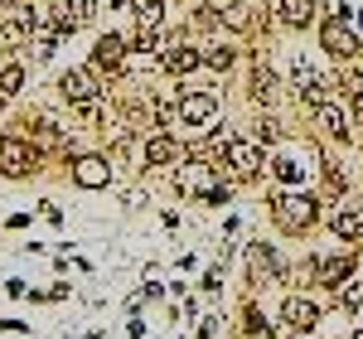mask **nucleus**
Returning <instances> with one entry per match:
<instances>
[{
    "instance_id": "nucleus-23",
    "label": "nucleus",
    "mask_w": 363,
    "mask_h": 339,
    "mask_svg": "<svg viewBox=\"0 0 363 339\" xmlns=\"http://www.w3.org/2000/svg\"><path fill=\"white\" fill-rule=\"evenodd\" d=\"M335 306L344 315H363V272H354V277L335 291Z\"/></svg>"
},
{
    "instance_id": "nucleus-31",
    "label": "nucleus",
    "mask_w": 363,
    "mask_h": 339,
    "mask_svg": "<svg viewBox=\"0 0 363 339\" xmlns=\"http://www.w3.org/2000/svg\"><path fill=\"white\" fill-rule=\"evenodd\" d=\"M354 29H359V34H363V5H359V20H354Z\"/></svg>"
},
{
    "instance_id": "nucleus-12",
    "label": "nucleus",
    "mask_w": 363,
    "mask_h": 339,
    "mask_svg": "<svg viewBox=\"0 0 363 339\" xmlns=\"http://www.w3.org/2000/svg\"><path fill=\"white\" fill-rule=\"evenodd\" d=\"M184 160V136H174V131H150L145 141H140V165L145 170H160V165H179Z\"/></svg>"
},
{
    "instance_id": "nucleus-19",
    "label": "nucleus",
    "mask_w": 363,
    "mask_h": 339,
    "mask_svg": "<svg viewBox=\"0 0 363 339\" xmlns=\"http://www.w3.org/2000/svg\"><path fill=\"white\" fill-rule=\"evenodd\" d=\"M68 174H73L78 189H107V184H112V160H107V155H78Z\"/></svg>"
},
{
    "instance_id": "nucleus-6",
    "label": "nucleus",
    "mask_w": 363,
    "mask_h": 339,
    "mask_svg": "<svg viewBox=\"0 0 363 339\" xmlns=\"http://www.w3.org/2000/svg\"><path fill=\"white\" fill-rule=\"evenodd\" d=\"M310 121H315V131H320L325 141H335V145H349L354 136H359V126H354V112H349L344 92L330 97V102H320V107L310 112Z\"/></svg>"
},
{
    "instance_id": "nucleus-9",
    "label": "nucleus",
    "mask_w": 363,
    "mask_h": 339,
    "mask_svg": "<svg viewBox=\"0 0 363 339\" xmlns=\"http://www.w3.org/2000/svg\"><path fill=\"white\" fill-rule=\"evenodd\" d=\"M54 87H58V97H63L73 112H78V107H87L92 97H102V92H107L102 73H92V68H63Z\"/></svg>"
},
{
    "instance_id": "nucleus-15",
    "label": "nucleus",
    "mask_w": 363,
    "mask_h": 339,
    "mask_svg": "<svg viewBox=\"0 0 363 339\" xmlns=\"http://www.w3.org/2000/svg\"><path fill=\"white\" fill-rule=\"evenodd\" d=\"M247 282H286V262L277 257V248L272 243H247Z\"/></svg>"
},
{
    "instance_id": "nucleus-3",
    "label": "nucleus",
    "mask_w": 363,
    "mask_h": 339,
    "mask_svg": "<svg viewBox=\"0 0 363 339\" xmlns=\"http://www.w3.org/2000/svg\"><path fill=\"white\" fill-rule=\"evenodd\" d=\"M267 155H272V150L257 141V136H233L228 150L218 155V165H223V174L233 184H252V179L267 170Z\"/></svg>"
},
{
    "instance_id": "nucleus-13",
    "label": "nucleus",
    "mask_w": 363,
    "mask_h": 339,
    "mask_svg": "<svg viewBox=\"0 0 363 339\" xmlns=\"http://www.w3.org/2000/svg\"><path fill=\"white\" fill-rule=\"evenodd\" d=\"M315 165H301V155L296 150H286V145H277L272 155H267V174H272V184L277 189H306V174Z\"/></svg>"
},
{
    "instance_id": "nucleus-10",
    "label": "nucleus",
    "mask_w": 363,
    "mask_h": 339,
    "mask_svg": "<svg viewBox=\"0 0 363 339\" xmlns=\"http://www.w3.org/2000/svg\"><path fill=\"white\" fill-rule=\"evenodd\" d=\"M34 165H39V145L29 141V136L0 131V174L5 179H25Z\"/></svg>"
},
{
    "instance_id": "nucleus-21",
    "label": "nucleus",
    "mask_w": 363,
    "mask_h": 339,
    "mask_svg": "<svg viewBox=\"0 0 363 339\" xmlns=\"http://www.w3.org/2000/svg\"><path fill=\"white\" fill-rule=\"evenodd\" d=\"M131 20H136L140 34L165 29V0H131Z\"/></svg>"
},
{
    "instance_id": "nucleus-27",
    "label": "nucleus",
    "mask_w": 363,
    "mask_h": 339,
    "mask_svg": "<svg viewBox=\"0 0 363 339\" xmlns=\"http://www.w3.org/2000/svg\"><path fill=\"white\" fill-rule=\"evenodd\" d=\"M199 204H203V209H223V204H233V179H218V184H213V189H208V194L199 199Z\"/></svg>"
},
{
    "instance_id": "nucleus-5",
    "label": "nucleus",
    "mask_w": 363,
    "mask_h": 339,
    "mask_svg": "<svg viewBox=\"0 0 363 339\" xmlns=\"http://www.w3.org/2000/svg\"><path fill=\"white\" fill-rule=\"evenodd\" d=\"M218 179H223V165L213 155H189V160H179V170H174V194L203 199Z\"/></svg>"
},
{
    "instance_id": "nucleus-7",
    "label": "nucleus",
    "mask_w": 363,
    "mask_h": 339,
    "mask_svg": "<svg viewBox=\"0 0 363 339\" xmlns=\"http://www.w3.org/2000/svg\"><path fill=\"white\" fill-rule=\"evenodd\" d=\"M223 112V102L213 97V92H179V102H174V121L189 131V136H203L213 121Z\"/></svg>"
},
{
    "instance_id": "nucleus-29",
    "label": "nucleus",
    "mask_w": 363,
    "mask_h": 339,
    "mask_svg": "<svg viewBox=\"0 0 363 339\" xmlns=\"http://www.w3.org/2000/svg\"><path fill=\"white\" fill-rule=\"evenodd\" d=\"M203 291H223V262H213V267H208V272H203Z\"/></svg>"
},
{
    "instance_id": "nucleus-1",
    "label": "nucleus",
    "mask_w": 363,
    "mask_h": 339,
    "mask_svg": "<svg viewBox=\"0 0 363 339\" xmlns=\"http://www.w3.org/2000/svg\"><path fill=\"white\" fill-rule=\"evenodd\" d=\"M267 209H272V223L286 238H306L315 223H325V199L310 194V189H277L267 199Z\"/></svg>"
},
{
    "instance_id": "nucleus-20",
    "label": "nucleus",
    "mask_w": 363,
    "mask_h": 339,
    "mask_svg": "<svg viewBox=\"0 0 363 339\" xmlns=\"http://www.w3.org/2000/svg\"><path fill=\"white\" fill-rule=\"evenodd\" d=\"M252 102H257V107H272V102H277V92H281V78H277V68H272V63H267V58L257 54V63H252Z\"/></svg>"
},
{
    "instance_id": "nucleus-18",
    "label": "nucleus",
    "mask_w": 363,
    "mask_h": 339,
    "mask_svg": "<svg viewBox=\"0 0 363 339\" xmlns=\"http://www.w3.org/2000/svg\"><path fill=\"white\" fill-rule=\"evenodd\" d=\"M218 20H223V34H252L257 25L272 20V10L257 15V5H247V0H228L223 10H218Z\"/></svg>"
},
{
    "instance_id": "nucleus-2",
    "label": "nucleus",
    "mask_w": 363,
    "mask_h": 339,
    "mask_svg": "<svg viewBox=\"0 0 363 339\" xmlns=\"http://www.w3.org/2000/svg\"><path fill=\"white\" fill-rule=\"evenodd\" d=\"M354 272H359L354 243H335V248H320V252L310 257V282L320 286V291H339Z\"/></svg>"
},
{
    "instance_id": "nucleus-22",
    "label": "nucleus",
    "mask_w": 363,
    "mask_h": 339,
    "mask_svg": "<svg viewBox=\"0 0 363 339\" xmlns=\"http://www.w3.org/2000/svg\"><path fill=\"white\" fill-rule=\"evenodd\" d=\"M203 68H213V73H233V68H238V49L228 44L223 34L203 44Z\"/></svg>"
},
{
    "instance_id": "nucleus-17",
    "label": "nucleus",
    "mask_w": 363,
    "mask_h": 339,
    "mask_svg": "<svg viewBox=\"0 0 363 339\" xmlns=\"http://www.w3.org/2000/svg\"><path fill=\"white\" fill-rule=\"evenodd\" d=\"M160 63H165L169 78H189V73L203 68V49H199L194 39H184V34H179L169 49H160Z\"/></svg>"
},
{
    "instance_id": "nucleus-32",
    "label": "nucleus",
    "mask_w": 363,
    "mask_h": 339,
    "mask_svg": "<svg viewBox=\"0 0 363 339\" xmlns=\"http://www.w3.org/2000/svg\"><path fill=\"white\" fill-rule=\"evenodd\" d=\"M359 165H363V160H359ZM359 174H363V170H359Z\"/></svg>"
},
{
    "instance_id": "nucleus-30",
    "label": "nucleus",
    "mask_w": 363,
    "mask_h": 339,
    "mask_svg": "<svg viewBox=\"0 0 363 339\" xmlns=\"http://www.w3.org/2000/svg\"><path fill=\"white\" fill-rule=\"evenodd\" d=\"M344 339H363V325H354V330H349V335H344Z\"/></svg>"
},
{
    "instance_id": "nucleus-16",
    "label": "nucleus",
    "mask_w": 363,
    "mask_h": 339,
    "mask_svg": "<svg viewBox=\"0 0 363 339\" xmlns=\"http://www.w3.org/2000/svg\"><path fill=\"white\" fill-rule=\"evenodd\" d=\"M126 54H131V39H126V34H97L87 68H92V73H121Z\"/></svg>"
},
{
    "instance_id": "nucleus-8",
    "label": "nucleus",
    "mask_w": 363,
    "mask_h": 339,
    "mask_svg": "<svg viewBox=\"0 0 363 339\" xmlns=\"http://www.w3.org/2000/svg\"><path fill=\"white\" fill-rule=\"evenodd\" d=\"M325 228L335 243H363V199L339 194L335 204H325Z\"/></svg>"
},
{
    "instance_id": "nucleus-28",
    "label": "nucleus",
    "mask_w": 363,
    "mask_h": 339,
    "mask_svg": "<svg viewBox=\"0 0 363 339\" xmlns=\"http://www.w3.org/2000/svg\"><path fill=\"white\" fill-rule=\"evenodd\" d=\"M218 320H223V315H199L194 320V339H218Z\"/></svg>"
},
{
    "instance_id": "nucleus-26",
    "label": "nucleus",
    "mask_w": 363,
    "mask_h": 339,
    "mask_svg": "<svg viewBox=\"0 0 363 339\" xmlns=\"http://www.w3.org/2000/svg\"><path fill=\"white\" fill-rule=\"evenodd\" d=\"M252 136H257V141L267 145V150H277V145H281V121H277L272 112H267V116H257V126H252Z\"/></svg>"
},
{
    "instance_id": "nucleus-4",
    "label": "nucleus",
    "mask_w": 363,
    "mask_h": 339,
    "mask_svg": "<svg viewBox=\"0 0 363 339\" xmlns=\"http://www.w3.org/2000/svg\"><path fill=\"white\" fill-rule=\"evenodd\" d=\"M320 49H325V58H335V63H359L363 54V34L349 20H339L335 10L330 15H320Z\"/></svg>"
},
{
    "instance_id": "nucleus-14",
    "label": "nucleus",
    "mask_w": 363,
    "mask_h": 339,
    "mask_svg": "<svg viewBox=\"0 0 363 339\" xmlns=\"http://www.w3.org/2000/svg\"><path fill=\"white\" fill-rule=\"evenodd\" d=\"M272 20L291 34H306L320 25V5L315 0H272Z\"/></svg>"
},
{
    "instance_id": "nucleus-24",
    "label": "nucleus",
    "mask_w": 363,
    "mask_h": 339,
    "mask_svg": "<svg viewBox=\"0 0 363 339\" xmlns=\"http://www.w3.org/2000/svg\"><path fill=\"white\" fill-rule=\"evenodd\" d=\"M242 339H277V325L257 311V306H247V315H242Z\"/></svg>"
},
{
    "instance_id": "nucleus-11",
    "label": "nucleus",
    "mask_w": 363,
    "mask_h": 339,
    "mask_svg": "<svg viewBox=\"0 0 363 339\" xmlns=\"http://www.w3.org/2000/svg\"><path fill=\"white\" fill-rule=\"evenodd\" d=\"M281 325H286L296 339L315 335V325H320V301H315L310 291H291L286 306H281Z\"/></svg>"
},
{
    "instance_id": "nucleus-25",
    "label": "nucleus",
    "mask_w": 363,
    "mask_h": 339,
    "mask_svg": "<svg viewBox=\"0 0 363 339\" xmlns=\"http://www.w3.org/2000/svg\"><path fill=\"white\" fill-rule=\"evenodd\" d=\"M25 63H5V68H0V97H20V92H25Z\"/></svg>"
}]
</instances>
